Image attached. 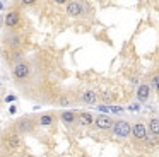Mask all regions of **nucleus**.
Returning <instances> with one entry per match:
<instances>
[{"instance_id":"obj_1","label":"nucleus","mask_w":159,"mask_h":157,"mask_svg":"<svg viewBox=\"0 0 159 157\" xmlns=\"http://www.w3.org/2000/svg\"><path fill=\"white\" fill-rule=\"evenodd\" d=\"M31 63H29L28 60H22L19 61V63L12 65L11 68V74H12V78H14L17 84H22V82H28L29 78H31Z\"/></svg>"},{"instance_id":"obj_2","label":"nucleus","mask_w":159,"mask_h":157,"mask_svg":"<svg viewBox=\"0 0 159 157\" xmlns=\"http://www.w3.org/2000/svg\"><path fill=\"white\" fill-rule=\"evenodd\" d=\"M12 128H14L19 135H31L36 130V119H34V116H22V118H19L17 121L14 123Z\"/></svg>"},{"instance_id":"obj_3","label":"nucleus","mask_w":159,"mask_h":157,"mask_svg":"<svg viewBox=\"0 0 159 157\" xmlns=\"http://www.w3.org/2000/svg\"><path fill=\"white\" fill-rule=\"evenodd\" d=\"M4 147L7 150H19L22 147V137L14 128L7 130L4 133Z\"/></svg>"},{"instance_id":"obj_4","label":"nucleus","mask_w":159,"mask_h":157,"mask_svg":"<svg viewBox=\"0 0 159 157\" xmlns=\"http://www.w3.org/2000/svg\"><path fill=\"white\" fill-rule=\"evenodd\" d=\"M130 130H132V123L128 119H115L113 126H111V133L116 138H128L130 137Z\"/></svg>"},{"instance_id":"obj_5","label":"nucleus","mask_w":159,"mask_h":157,"mask_svg":"<svg viewBox=\"0 0 159 157\" xmlns=\"http://www.w3.org/2000/svg\"><path fill=\"white\" fill-rule=\"evenodd\" d=\"M21 24H22L21 10H19L17 7H16V9L12 7V9L4 16V26L7 27V29L14 31V29H17V27H21Z\"/></svg>"},{"instance_id":"obj_6","label":"nucleus","mask_w":159,"mask_h":157,"mask_svg":"<svg viewBox=\"0 0 159 157\" xmlns=\"http://www.w3.org/2000/svg\"><path fill=\"white\" fill-rule=\"evenodd\" d=\"M98 99H99V94H98L94 89H84V91L79 92L75 101L77 102H82V104H96Z\"/></svg>"},{"instance_id":"obj_7","label":"nucleus","mask_w":159,"mask_h":157,"mask_svg":"<svg viewBox=\"0 0 159 157\" xmlns=\"http://www.w3.org/2000/svg\"><path fill=\"white\" fill-rule=\"evenodd\" d=\"M113 121L115 119L111 118L110 114H98L96 118H94V121H93V126L96 130H111V126H113Z\"/></svg>"},{"instance_id":"obj_8","label":"nucleus","mask_w":159,"mask_h":157,"mask_svg":"<svg viewBox=\"0 0 159 157\" xmlns=\"http://www.w3.org/2000/svg\"><path fill=\"white\" fill-rule=\"evenodd\" d=\"M147 128H145V125L142 121H135L134 125H132V130H130V137H134L137 142H144L145 138H147Z\"/></svg>"},{"instance_id":"obj_9","label":"nucleus","mask_w":159,"mask_h":157,"mask_svg":"<svg viewBox=\"0 0 159 157\" xmlns=\"http://www.w3.org/2000/svg\"><path fill=\"white\" fill-rule=\"evenodd\" d=\"M87 3H80V2H69L65 5V12L69 17H79L84 14V7Z\"/></svg>"},{"instance_id":"obj_10","label":"nucleus","mask_w":159,"mask_h":157,"mask_svg":"<svg viewBox=\"0 0 159 157\" xmlns=\"http://www.w3.org/2000/svg\"><path fill=\"white\" fill-rule=\"evenodd\" d=\"M151 87H149V84H140L137 87V92H135V97H137V102L140 104V102H147L149 99H151Z\"/></svg>"},{"instance_id":"obj_11","label":"nucleus","mask_w":159,"mask_h":157,"mask_svg":"<svg viewBox=\"0 0 159 157\" xmlns=\"http://www.w3.org/2000/svg\"><path fill=\"white\" fill-rule=\"evenodd\" d=\"M60 121L67 126L74 125V123L77 121V111H74V109H63V111L60 113Z\"/></svg>"},{"instance_id":"obj_12","label":"nucleus","mask_w":159,"mask_h":157,"mask_svg":"<svg viewBox=\"0 0 159 157\" xmlns=\"http://www.w3.org/2000/svg\"><path fill=\"white\" fill-rule=\"evenodd\" d=\"M4 56H5V60H7L9 63H11V67L24 60V55H22V51H21V50H7Z\"/></svg>"},{"instance_id":"obj_13","label":"nucleus","mask_w":159,"mask_h":157,"mask_svg":"<svg viewBox=\"0 0 159 157\" xmlns=\"http://www.w3.org/2000/svg\"><path fill=\"white\" fill-rule=\"evenodd\" d=\"M77 121H79L80 126L89 128V126H93L94 114H93V113H89V111H80V113H77Z\"/></svg>"},{"instance_id":"obj_14","label":"nucleus","mask_w":159,"mask_h":157,"mask_svg":"<svg viewBox=\"0 0 159 157\" xmlns=\"http://www.w3.org/2000/svg\"><path fill=\"white\" fill-rule=\"evenodd\" d=\"M4 41H5L9 50H21V46H22V41L17 34H7Z\"/></svg>"},{"instance_id":"obj_15","label":"nucleus","mask_w":159,"mask_h":157,"mask_svg":"<svg viewBox=\"0 0 159 157\" xmlns=\"http://www.w3.org/2000/svg\"><path fill=\"white\" fill-rule=\"evenodd\" d=\"M36 119V125L43 126V128H46V126H52L53 121H55V116L52 114V113H41V114L38 116Z\"/></svg>"},{"instance_id":"obj_16","label":"nucleus","mask_w":159,"mask_h":157,"mask_svg":"<svg viewBox=\"0 0 159 157\" xmlns=\"http://www.w3.org/2000/svg\"><path fill=\"white\" fill-rule=\"evenodd\" d=\"M75 97H74V94H69V92H63V94H60L58 97V104L62 106V108H69V106L75 104Z\"/></svg>"},{"instance_id":"obj_17","label":"nucleus","mask_w":159,"mask_h":157,"mask_svg":"<svg viewBox=\"0 0 159 157\" xmlns=\"http://www.w3.org/2000/svg\"><path fill=\"white\" fill-rule=\"evenodd\" d=\"M147 128V133L149 135H152V137H157V133H159V119L156 118H151V121H149V125L145 126Z\"/></svg>"},{"instance_id":"obj_18","label":"nucleus","mask_w":159,"mask_h":157,"mask_svg":"<svg viewBox=\"0 0 159 157\" xmlns=\"http://www.w3.org/2000/svg\"><path fill=\"white\" fill-rule=\"evenodd\" d=\"M157 84H159V75H157V74H154V75H152L151 84H149V87H151V91H152V92L157 91Z\"/></svg>"},{"instance_id":"obj_19","label":"nucleus","mask_w":159,"mask_h":157,"mask_svg":"<svg viewBox=\"0 0 159 157\" xmlns=\"http://www.w3.org/2000/svg\"><path fill=\"white\" fill-rule=\"evenodd\" d=\"M99 97H101V101H103L106 106H108V102H113L115 101V96L113 94H103V96H99Z\"/></svg>"},{"instance_id":"obj_20","label":"nucleus","mask_w":159,"mask_h":157,"mask_svg":"<svg viewBox=\"0 0 159 157\" xmlns=\"http://www.w3.org/2000/svg\"><path fill=\"white\" fill-rule=\"evenodd\" d=\"M123 111H125V108H121V106H110V113H116V114H121Z\"/></svg>"},{"instance_id":"obj_21","label":"nucleus","mask_w":159,"mask_h":157,"mask_svg":"<svg viewBox=\"0 0 159 157\" xmlns=\"http://www.w3.org/2000/svg\"><path fill=\"white\" fill-rule=\"evenodd\" d=\"M96 109L101 111V113H110V106H106V104H98Z\"/></svg>"},{"instance_id":"obj_22","label":"nucleus","mask_w":159,"mask_h":157,"mask_svg":"<svg viewBox=\"0 0 159 157\" xmlns=\"http://www.w3.org/2000/svg\"><path fill=\"white\" fill-rule=\"evenodd\" d=\"M128 109H130V111H139V109H140V104H139V102H132V104L128 106Z\"/></svg>"},{"instance_id":"obj_23","label":"nucleus","mask_w":159,"mask_h":157,"mask_svg":"<svg viewBox=\"0 0 159 157\" xmlns=\"http://www.w3.org/2000/svg\"><path fill=\"white\" fill-rule=\"evenodd\" d=\"M9 111H11V114H16V111H17V108H16V106L12 104L11 108H9Z\"/></svg>"},{"instance_id":"obj_24","label":"nucleus","mask_w":159,"mask_h":157,"mask_svg":"<svg viewBox=\"0 0 159 157\" xmlns=\"http://www.w3.org/2000/svg\"><path fill=\"white\" fill-rule=\"evenodd\" d=\"M14 99H16V96H7V97H5V101L11 102V101H14Z\"/></svg>"},{"instance_id":"obj_25","label":"nucleus","mask_w":159,"mask_h":157,"mask_svg":"<svg viewBox=\"0 0 159 157\" xmlns=\"http://www.w3.org/2000/svg\"><path fill=\"white\" fill-rule=\"evenodd\" d=\"M2 24H4V17L0 16V26H2Z\"/></svg>"},{"instance_id":"obj_26","label":"nucleus","mask_w":159,"mask_h":157,"mask_svg":"<svg viewBox=\"0 0 159 157\" xmlns=\"http://www.w3.org/2000/svg\"><path fill=\"white\" fill-rule=\"evenodd\" d=\"M0 157H11V155H7V154H2V155H0Z\"/></svg>"},{"instance_id":"obj_27","label":"nucleus","mask_w":159,"mask_h":157,"mask_svg":"<svg viewBox=\"0 0 159 157\" xmlns=\"http://www.w3.org/2000/svg\"><path fill=\"white\" fill-rule=\"evenodd\" d=\"M2 9H4V3H2V2H0V10H2Z\"/></svg>"},{"instance_id":"obj_28","label":"nucleus","mask_w":159,"mask_h":157,"mask_svg":"<svg viewBox=\"0 0 159 157\" xmlns=\"http://www.w3.org/2000/svg\"><path fill=\"white\" fill-rule=\"evenodd\" d=\"M0 91H2V78H0Z\"/></svg>"}]
</instances>
